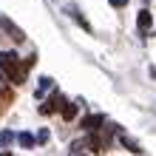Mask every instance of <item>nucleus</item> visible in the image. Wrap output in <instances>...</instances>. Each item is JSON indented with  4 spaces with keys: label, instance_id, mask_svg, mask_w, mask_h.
<instances>
[{
    "label": "nucleus",
    "instance_id": "obj_3",
    "mask_svg": "<svg viewBox=\"0 0 156 156\" xmlns=\"http://www.w3.org/2000/svg\"><path fill=\"white\" fill-rule=\"evenodd\" d=\"M0 29H3V31L9 34V40H14V43H23V40H26L23 29H20V26H14V23L9 20L6 14H0Z\"/></svg>",
    "mask_w": 156,
    "mask_h": 156
},
{
    "label": "nucleus",
    "instance_id": "obj_10",
    "mask_svg": "<svg viewBox=\"0 0 156 156\" xmlns=\"http://www.w3.org/2000/svg\"><path fill=\"white\" fill-rule=\"evenodd\" d=\"M68 14L74 17V23H80V26H82V29H85V31H91V26H88V20H85V17H82L80 12H77V9H68Z\"/></svg>",
    "mask_w": 156,
    "mask_h": 156
},
{
    "label": "nucleus",
    "instance_id": "obj_13",
    "mask_svg": "<svg viewBox=\"0 0 156 156\" xmlns=\"http://www.w3.org/2000/svg\"><path fill=\"white\" fill-rule=\"evenodd\" d=\"M23 62H26V71H29V68H31V66H34V62H37V54H31V57H26V60H23Z\"/></svg>",
    "mask_w": 156,
    "mask_h": 156
},
{
    "label": "nucleus",
    "instance_id": "obj_15",
    "mask_svg": "<svg viewBox=\"0 0 156 156\" xmlns=\"http://www.w3.org/2000/svg\"><path fill=\"white\" fill-rule=\"evenodd\" d=\"M71 156H85V153H80V151H77V153H71Z\"/></svg>",
    "mask_w": 156,
    "mask_h": 156
},
{
    "label": "nucleus",
    "instance_id": "obj_2",
    "mask_svg": "<svg viewBox=\"0 0 156 156\" xmlns=\"http://www.w3.org/2000/svg\"><path fill=\"white\" fill-rule=\"evenodd\" d=\"M66 102H68V99L62 97L60 91H54V94H51L48 99H45V102H43V105L37 108V111H40L43 116H51V114H57V111H62V105H66Z\"/></svg>",
    "mask_w": 156,
    "mask_h": 156
},
{
    "label": "nucleus",
    "instance_id": "obj_12",
    "mask_svg": "<svg viewBox=\"0 0 156 156\" xmlns=\"http://www.w3.org/2000/svg\"><path fill=\"white\" fill-rule=\"evenodd\" d=\"M48 139H51V133H48V131H45V128H43V131L37 133V142H40V145H45Z\"/></svg>",
    "mask_w": 156,
    "mask_h": 156
},
{
    "label": "nucleus",
    "instance_id": "obj_5",
    "mask_svg": "<svg viewBox=\"0 0 156 156\" xmlns=\"http://www.w3.org/2000/svg\"><path fill=\"white\" fill-rule=\"evenodd\" d=\"M151 26H153V14L148 12V9H142L139 17H136V29H139L142 37H148V34H151Z\"/></svg>",
    "mask_w": 156,
    "mask_h": 156
},
{
    "label": "nucleus",
    "instance_id": "obj_4",
    "mask_svg": "<svg viewBox=\"0 0 156 156\" xmlns=\"http://www.w3.org/2000/svg\"><path fill=\"white\" fill-rule=\"evenodd\" d=\"M80 128L85 133H94V131H99V128H105V114H88V116H82Z\"/></svg>",
    "mask_w": 156,
    "mask_h": 156
},
{
    "label": "nucleus",
    "instance_id": "obj_8",
    "mask_svg": "<svg viewBox=\"0 0 156 156\" xmlns=\"http://www.w3.org/2000/svg\"><path fill=\"white\" fill-rule=\"evenodd\" d=\"M17 142H20V148H34L37 145V136H31V133H17Z\"/></svg>",
    "mask_w": 156,
    "mask_h": 156
},
{
    "label": "nucleus",
    "instance_id": "obj_1",
    "mask_svg": "<svg viewBox=\"0 0 156 156\" xmlns=\"http://www.w3.org/2000/svg\"><path fill=\"white\" fill-rule=\"evenodd\" d=\"M0 71L9 77L12 85H23L26 82V62H20L17 51H0Z\"/></svg>",
    "mask_w": 156,
    "mask_h": 156
},
{
    "label": "nucleus",
    "instance_id": "obj_14",
    "mask_svg": "<svg viewBox=\"0 0 156 156\" xmlns=\"http://www.w3.org/2000/svg\"><path fill=\"white\" fill-rule=\"evenodd\" d=\"M108 3H111L114 9H122V6H128V0H108Z\"/></svg>",
    "mask_w": 156,
    "mask_h": 156
},
{
    "label": "nucleus",
    "instance_id": "obj_6",
    "mask_svg": "<svg viewBox=\"0 0 156 156\" xmlns=\"http://www.w3.org/2000/svg\"><path fill=\"white\" fill-rule=\"evenodd\" d=\"M119 145L128 151V153H133V156H142L145 151H142V145L133 139V136H128V133H119Z\"/></svg>",
    "mask_w": 156,
    "mask_h": 156
},
{
    "label": "nucleus",
    "instance_id": "obj_7",
    "mask_svg": "<svg viewBox=\"0 0 156 156\" xmlns=\"http://www.w3.org/2000/svg\"><path fill=\"white\" fill-rule=\"evenodd\" d=\"M80 105H82V102H66V105H62V119H66V122H71V119L77 116Z\"/></svg>",
    "mask_w": 156,
    "mask_h": 156
},
{
    "label": "nucleus",
    "instance_id": "obj_16",
    "mask_svg": "<svg viewBox=\"0 0 156 156\" xmlns=\"http://www.w3.org/2000/svg\"><path fill=\"white\" fill-rule=\"evenodd\" d=\"M0 156H9V153H0Z\"/></svg>",
    "mask_w": 156,
    "mask_h": 156
},
{
    "label": "nucleus",
    "instance_id": "obj_9",
    "mask_svg": "<svg viewBox=\"0 0 156 156\" xmlns=\"http://www.w3.org/2000/svg\"><path fill=\"white\" fill-rule=\"evenodd\" d=\"M51 85H54V80H51V77H43V80H40V85H37V94H34V97H37V99H43V94H45V91H48Z\"/></svg>",
    "mask_w": 156,
    "mask_h": 156
},
{
    "label": "nucleus",
    "instance_id": "obj_11",
    "mask_svg": "<svg viewBox=\"0 0 156 156\" xmlns=\"http://www.w3.org/2000/svg\"><path fill=\"white\" fill-rule=\"evenodd\" d=\"M12 139H14V133H12V131H3V133H0V148L12 145Z\"/></svg>",
    "mask_w": 156,
    "mask_h": 156
}]
</instances>
